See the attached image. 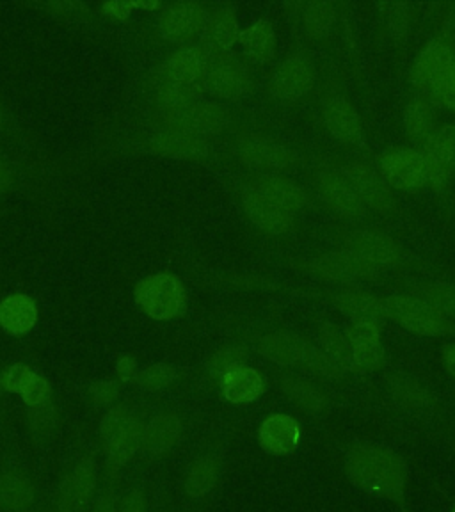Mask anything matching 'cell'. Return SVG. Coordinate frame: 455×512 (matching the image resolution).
Masks as SVG:
<instances>
[{"label":"cell","mask_w":455,"mask_h":512,"mask_svg":"<svg viewBox=\"0 0 455 512\" xmlns=\"http://www.w3.org/2000/svg\"><path fill=\"white\" fill-rule=\"evenodd\" d=\"M345 472L356 488L392 500L406 511L408 463L399 454L388 448L361 445L345 457Z\"/></svg>","instance_id":"6da1fadb"},{"label":"cell","mask_w":455,"mask_h":512,"mask_svg":"<svg viewBox=\"0 0 455 512\" xmlns=\"http://www.w3.org/2000/svg\"><path fill=\"white\" fill-rule=\"evenodd\" d=\"M139 308L153 320H173L187 310V292L184 283L175 274L160 272L139 281L136 287Z\"/></svg>","instance_id":"7a4b0ae2"},{"label":"cell","mask_w":455,"mask_h":512,"mask_svg":"<svg viewBox=\"0 0 455 512\" xmlns=\"http://www.w3.org/2000/svg\"><path fill=\"white\" fill-rule=\"evenodd\" d=\"M383 306L386 319H392L416 335L445 336L454 333V324L418 297H384Z\"/></svg>","instance_id":"3957f363"},{"label":"cell","mask_w":455,"mask_h":512,"mask_svg":"<svg viewBox=\"0 0 455 512\" xmlns=\"http://www.w3.org/2000/svg\"><path fill=\"white\" fill-rule=\"evenodd\" d=\"M143 432V425L127 408H112L100 424V434L109 461L114 466L127 464L143 445Z\"/></svg>","instance_id":"277c9868"},{"label":"cell","mask_w":455,"mask_h":512,"mask_svg":"<svg viewBox=\"0 0 455 512\" xmlns=\"http://www.w3.org/2000/svg\"><path fill=\"white\" fill-rule=\"evenodd\" d=\"M166 125L191 136L205 139L221 134L230 125V112L223 105L207 100H198L180 111L166 114Z\"/></svg>","instance_id":"5b68a950"},{"label":"cell","mask_w":455,"mask_h":512,"mask_svg":"<svg viewBox=\"0 0 455 512\" xmlns=\"http://www.w3.org/2000/svg\"><path fill=\"white\" fill-rule=\"evenodd\" d=\"M203 86L219 100H239L248 93L251 79L239 59L226 54H210Z\"/></svg>","instance_id":"8992f818"},{"label":"cell","mask_w":455,"mask_h":512,"mask_svg":"<svg viewBox=\"0 0 455 512\" xmlns=\"http://www.w3.org/2000/svg\"><path fill=\"white\" fill-rule=\"evenodd\" d=\"M345 251L358 256L374 269H390L400 264L402 249L399 244L376 230H356L345 237Z\"/></svg>","instance_id":"52a82bcc"},{"label":"cell","mask_w":455,"mask_h":512,"mask_svg":"<svg viewBox=\"0 0 455 512\" xmlns=\"http://www.w3.org/2000/svg\"><path fill=\"white\" fill-rule=\"evenodd\" d=\"M315 66L310 57L292 56L278 66L272 75L271 95L280 102H297L312 91Z\"/></svg>","instance_id":"ba28073f"},{"label":"cell","mask_w":455,"mask_h":512,"mask_svg":"<svg viewBox=\"0 0 455 512\" xmlns=\"http://www.w3.org/2000/svg\"><path fill=\"white\" fill-rule=\"evenodd\" d=\"M239 159L253 169L285 171L296 168L299 157L285 144L264 136H251L239 144Z\"/></svg>","instance_id":"9c48e42d"},{"label":"cell","mask_w":455,"mask_h":512,"mask_svg":"<svg viewBox=\"0 0 455 512\" xmlns=\"http://www.w3.org/2000/svg\"><path fill=\"white\" fill-rule=\"evenodd\" d=\"M384 180L395 189L415 191L427 184L424 155L411 148H397L381 159Z\"/></svg>","instance_id":"30bf717a"},{"label":"cell","mask_w":455,"mask_h":512,"mask_svg":"<svg viewBox=\"0 0 455 512\" xmlns=\"http://www.w3.org/2000/svg\"><path fill=\"white\" fill-rule=\"evenodd\" d=\"M308 269L324 280L344 283V285L361 280H372L379 272L349 251L317 256L308 264Z\"/></svg>","instance_id":"8fae6325"},{"label":"cell","mask_w":455,"mask_h":512,"mask_svg":"<svg viewBox=\"0 0 455 512\" xmlns=\"http://www.w3.org/2000/svg\"><path fill=\"white\" fill-rule=\"evenodd\" d=\"M452 66H454L452 50L445 43L432 41L416 59L415 70H413L416 86L432 98L443 84V80L447 79Z\"/></svg>","instance_id":"7c38bea8"},{"label":"cell","mask_w":455,"mask_h":512,"mask_svg":"<svg viewBox=\"0 0 455 512\" xmlns=\"http://www.w3.org/2000/svg\"><path fill=\"white\" fill-rule=\"evenodd\" d=\"M342 175L351 182L365 207L374 208L381 214H388L393 208V196L376 169L361 162H351L342 168Z\"/></svg>","instance_id":"4fadbf2b"},{"label":"cell","mask_w":455,"mask_h":512,"mask_svg":"<svg viewBox=\"0 0 455 512\" xmlns=\"http://www.w3.org/2000/svg\"><path fill=\"white\" fill-rule=\"evenodd\" d=\"M207 11L194 2H176L160 18V34L171 43H184L198 36Z\"/></svg>","instance_id":"5bb4252c"},{"label":"cell","mask_w":455,"mask_h":512,"mask_svg":"<svg viewBox=\"0 0 455 512\" xmlns=\"http://www.w3.org/2000/svg\"><path fill=\"white\" fill-rule=\"evenodd\" d=\"M319 192L322 201L340 216L358 219L367 212V207L361 201L358 192L342 173H322L319 178Z\"/></svg>","instance_id":"9a60e30c"},{"label":"cell","mask_w":455,"mask_h":512,"mask_svg":"<svg viewBox=\"0 0 455 512\" xmlns=\"http://www.w3.org/2000/svg\"><path fill=\"white\" fill-rule=\"evenodd\" d=\"M324 121L331 136L338 141L351 146L363 148L365 146V134L361 125L360 114L354 109V105L342 96L329 98L324 105Z\"/></svg>","instance_id":"2e32d148"},{"label":"cell","mask_w":455,"mask_h":512,"mask_svg":"<svg viewBox=\"0 0 455 512\" xmlns=\"http://www.w3.org/2000/svg\"><path fill=\"white\" fill-rule=\"evenodd\" d=\"M301 441V427L290 415H271L258 429V443L271 456L292 454Z\"/></svg>","instance_id":"e0dca14e"},{"label":"cell","mask_w":455,"mask_h":512,"mask_svg":"<svg viewBox=\"0 0 455 512\" xmlns=\"http://www.w3.org/2000/svg\"><path fill=\"white\" fill-rule=\"evenodd\" d=\"M333 303L354 324H372L376 328H381L386 320L383 299L360 288H344L336 292Z\"/></svg>","instance_id":"ac0fdd59"},{"label":"cell","mask_w":455,"mask_h":512,"mask_svg":"<svg viewBox=\"0 0 455 512\" xmlns=\"http://www.w3.org/2000/svg\"><path fill=\"white\" fill-rule=\"evenodd\" d=\"M242 207L249 219L265 233L283 235L294 226V216L276 207L271 201L265 200L258 192L248 185L242 192Z\"/></svg>","instance_id":"d6986e66"},{"label":"cell","mask_w":455,"mask_h":512,"mask_svg":"<svg viewBox=\"0 0 455 512\" xmlns=\"http://www.w3.org/2000/svg\"><path fill=\"white\" fill-rule=\"evenodd\" d=\"M96 468L91 459L80 461L73 473L64 480L57 512H82L95 491Z\"/></svg>","instance_id":"ffe728a7"},{"label":"cell","mask_w":455,"mask_h":512,"mask_svg":"<svg viewBox=\"0 0 455 512\" xmlns=\"http://www.w3.org/2000/svg\"><path fill=\"white\" fill-rule=\"evenodd\" d=\"M208 59L210 52L198 45L180 48L169 57L168 63L164 66L166 80L185 86H196V82L203 79L207 72Z\"/></svg>","instance_id":"44dd1931"},{"label":"cell","mask_w":455,"mask_h":512,"mask_svg":"<svg viewBox=\"0 0 455 512\" xmlns=\"http://www.w3.org/2000/svg\"><path fill=\"white\" fill-rule=\"evenodd\" d=\"M260 196H264L265 200L271 201L276 207L283 208L288 214H297L299 210H303L306 205V194H304L301 185L296 182L283 178L278 175H264L256 178L251 184Z\"/></svg>","instance_id":"7402d4cb"},{"label":"cell","mask_w":455,"mask_h":512,"mask_svg":"<svg viewBox=\"0 0 455 512\" xmlns=\"http://www.w3.org/2000/svg\"><path fill=\"white\" fill-rule=\"evenodd\" d=\"M201 38L212 54H224L239 40V27L232 8H219L205 16Z\"/></svg>","instance_id":"603a6c76"},{"label":"cell","mask_w":455,"mask_h":512,"mask_svg":"<svg viewBox=\"0 0 455 512\" xmlns=\"http://www.w3.org/2000/svg\"><path fill=\"white\" fill-rule=\"evenodd\" d=\"M345 335L351 344L356 367L363 370L383 367L384 351L379 328L372 324H352Z\"/></svg>","instance_id":"cb8c5ba5"},{"label":"cell","mask_w":455,"mask_h":512,"mask_svg":"<svg viewBox=\"0 0 455 512\" xmlns=\"http://www.w3.org/2000/svg\"><path fill=\"white\" fill-rule=\"evenodd\" d=\"M152 152L169 157V159L200 160L207 157L208 146L205 139L185 134L180 130L166 128L153 137Z\"/></svg>","instance_id":"d4e9b609"},{"label":"cell","mask_w":455,"mask_h":512,"mask_svg":"<svg viewBox=\"0 0 455 512\" xmlns=\"http://www.w3.org/2000/svg\"><path fill=\"white\" fill-rule=\"evenodd\" d=\"M38 320V306L25 294H13L0 303V328L8 335L29 333Z\"/></svg>","instance_id":"484cf974"},{"label":"cell","mask_w":455,"mask_h":512,"mask_svg":"<svg viewBox=\"0 0 455 512\" xmlns=\"http://www.w3.org/2000/svg\"><path fill=\"white\" fill-rule=\"evenodd\" d=\"M221 388H223L224 399L228 402L249 404L260 399V395L264 393V377L260 376L255 368L242 365L224 374L221 379Z\"/></svg>","instance_id":"4316f807"},{"label":"cell","mask_w":455,"mask_h":512,"mask_svg":"<svg viewBox=\"0 0 455 512\" xmlns=\"http://www.w3.org/2000/svg\"><path fill=\"white\" fill-rule=\"evenodd\" d=\"M182 436V422L178 416L171 413L155 416L150 424L144 427L143 447L153 454L160 456L175 447Z\"/></svg>","instance_id":"83f0119b"},{"label":"cell","mask_w":455,"mask_h":512,"mask_svg":"<svg viewBox=\"0 0 455 512\" xmlns=\"http://www.w3.org/2000/svg\"><path fill=\"white\" fill-rule=\"evenodd\" d=\"M304 347H306V342L303 338H299L294 333L281 331V333L264 336L258 344V352L272 363L290 367V365L301 363Z\"/></svg>","instance_id":"f1b7e54d"},{"label":"cell","mask_w":455,"mask_h":512,"mask_svg":"<svg viewBox=\"0 0 455 512\" xmlns=\"http://www.w3.org/2000/svg\"><path fill=\"white\" fill-rule=\"evenodd\" d=\"M239 41L244 52L258 61H271L276 54V45H278L276 32L265 20H260L246 31L240 32Z\"/></svg>","instance_id":"f546056e"},{"label":"cell","mask_w":455,"mask_h":512,"mask_svg":"<svg viewBox=\"0 0 455 512\" xmlns=\"http://www.w3.org/2000/svg\"><path fill=\"white\" fill-rule=\"evenodd\" d=\"M320 351L328 356L340 370H356V361L347 335L333 324H324L319 329Z\"/></svg>","instance_id":"4dcf8cb0"},{"label":"cell","mask_w":455,"mask_h":512,"mask_svg":"<svg viewBox=\"0 0 455 512\" xmlns=\"http://www.w3.org/2000/svg\"><path fill=\"white\" fill-rule=\"evenodd\" d=\"M404 125H406V132L411 139L415 141H422L427 143L431 139L432 134L436 132L434 125H436V116H434V109L432 105L424 100V98H416L411 104L406 107V114H404Z\"/></svg>","instance_id":"1f68e13d"},{"label":"cell","mask_w":455,"mask_h":512,"mask_svg":"<svg viewBox=\"0 0 455 512\" xmlns=\"http://www.w3.org/2000/svg\"><path fill=\"white\" fill-rule=\"evenodd\" d=\"M34 502V489L31 482L16 475L6 473L0 477V505L11 511H24Z\"/></svg>","instance_id":"d6a6232c"},{"label":"cell","mask_w":455,"mask_h":512,"mask_svg":"<svg viewBox=\"0 0 455 512\" xmlns=\"http://www.w3.org/2000/svg\"><path fill=\"white\" fill-rule=\"evenodd\" d=\"M281 388L299 408L306 409L310 413H322L328 406L326 395L320 392L317 386L299 377H285L281 381Z\"/></svg>","instance_id":"836d02e7"},{"label":"cell","mask_w":455,"mask_h":512,"mask_svg":"<svg viewBox=\"0 0 455 512\" xmlns=\"http://www.w3.org/2000/svg\"><path fill=\"white\" fill-rule=\"evenodd\" d=\"M219 477V463L216 457L205 456L192 464L189 475L185 479V491L192 498H201L207 495L210 489L216 486Z\"/></svg>","instance_id":"e575fe53"},{"label":"cell","mask_w":455,"mask_h":512,"mask_svg":"<svg viewBox=\"0 0 455 512\" xmlns=\"http://www.w3.org/2000/svg\"><path fill=\"white\" fill-rule=\"evenodd\" d=\"M201 100L200 89L196 86H185V84H176L171 80L162 82L159 88V104L164 112L180 111L187 105L194 104Z\"/></svg>","instance_id":"d590c367"},{"label":"cell","mask_w":455,"mask_h":512,"mask_svg":"<svg viewBox=\"0 0 455 512\" xmlns=\"http://www.w3.org/2000/svg\"><path fill=\"white\" fill-rule=\"evenodd\" d=\"M335 24V11L328 2H312L304 9V27L313 40H324Z\"/></svg>","instance_id":"8d00e7d4"},{"label":"cell","mask_w":455,"mask_h":512,"mask_svg":"<svg viewBox=\"0 0 455 512\" xmlns=\"http://www.w3.org/2000/svg\"><path fill=\"white\" fill-rule=\"evenodd\" d=\"M425 153L440 160L450 173L455 171V125L436 130L431 139L425 143Z\"/></svg>","instance_id":"74e56055"},{"label":"cell","mask_w":455,"mask_h":512,"mask_svg":"<svg viewBox=\"0 0 455 512\" xmlns=\"http://www.w3.org/2000/svg\"><path fill=\"white\" fill-rule=\"evenodd\" d=\"M418 299H422L448 320L455 319V285H448V283L427 285L418 292Z\"/></svg>","instance_id":"f35d334b"},{"label":"cell","mask_w":455,"mask_h":512,"mask_svg":"<svg viewBox=\"0 0 455 512\" xmlns=\"http://www.w3.org/2000/svg\"><path fill=\"white\" fill-rule=\"evenodd\" d=\"M301 367L306 368L313 376L322 377V379H336L342 374V370L336 367L333 361L329 360L319 347L308 344L304 347L303 358H301Z\"/></svg>","instance_id":"ab89813d"},{"label":"cell","mask_w":455,"mask_h":512,"mask_svg":"<svg viewBox=\"0 0 455 512\" xmlns=\"http://www.w3.org/2000/svg\"><path fill=\"white\" fill-rule=\"evenodd\" d=\"M176 379V370L166 363H157L137 372L136 383L146 390H162Z\"/></svg>","instance_id":"60d3db41"},{"label":"cell","mask_w":455,"mask_h":512,"mask_svg":"<svg viewBox=\"0 0 455 512\" xmlns=\"http://www.w3.org/2000/svg\"><path fill=\"white\" fill-rule=\"evenodd\" d=\"M246 358L248 356L242 347H224L223 351L217 352L214 360L210 363V372H212V376L221 381L224 374H228L233 368L246 365Z\"/></svg>","instance_id":"b9f144b4"},{"label":"cell","mask_w":455,"mask_h":512,"mask_svg":"<svg viewBox=\"0 0 455 512\" xmlns=\"http://www.w3.org/2000/svg\"><path fill=\"white\" fill-rule=\"evenodd\" d=\"M34 376H36V372H34L31 367H27L24 363H16V365L6 370V374L0 379V384H2L8 392L22 395Z\"/></svg>","instance_id":"7bdbcfd3"},{"label":"cell","mask_w":455,"mask_h":512,"mask_svg":"<svg viewBox=\"0 0 455 512\" xmlns=\"http://www.w3.org/2000/svg\"><path fill=\"white\" fill-rule=\"evenodd\" d=\"M50 384L47 383V379H43L40 374L32 377L31 383L25 388V392L22 393V399H24L27 406L31 408H40L43 406L48 399H50Z\"/></svg>","instance_id":"ee69618b"},{"label":"cell","mask_w":455,"mask_h":512,"mask_svg":"<svg viewBox=\"0 0 455 512\" xmlns=\"http://www.w3.org/2000/svg\"><path fill=\"white\" fill-rule=\"evenodd\" d=\"M425 162V178L427 184H431L434 189L441 191L447 185L448 178H450V171H448L440 160L434 159L429 153H422Z\"/></svg>","instance_id":"f6af8a7d"},{"label":"cell","mask_w":455,"mask_h":512,"mask_svg":"<svg viewBox=\"0 0 455 512\" xmlns=\"http://www.w3.org/2000/svg\"><path fill=\"white\" fill-rule=\"evenodd\" d=\"M432 100L436 104L443 105V107H450L455 109V61L452 70L448 73L447 79L443 80L438 91L432 96Z\"/></svg>","instance_id":"bcb514c9"},{"label":"cell","mask_w":455,"mask_h":512,"mask_svg":"<svg viewBox=\"0 0 455 512\" xmlns=\"http://www.w3.org/2000/svg\"><path fill=\"white\" fill-rule=\"evenodd\" d=\"M91 395L98 406H111L114 400L120 395V388L114 381H102V383L93 384Z\"/></svg>","instance_id":"7dc6e473"},{"label":"cell","mask_w":455,"mask_h":512,"mask_svg":"<svg viewBox=\"0 0 455 512\" xmlns=\"http://www.w3.org/2000/svg\"><path fill=\"white\" fill-rule=\"evenodd\" d=\"M136 8V2H107L104 4V13L114 20H127L132 9Z\"/></svg>","instance_id":"c3c4849f"},{"label":"cell","mask_w":455,"mask_h":512,"mask_svg":"<svg viewBox=\"0 0 455 512\" xmlns=\"http://www.w3.org/2000/svg\"><path fill=\"white\" fill-rule=\"evenodd\" d=\"M120 512H146V500L141 491H130L120 505Z\"/></svg>","instance_id":"681fc988"},{"label":"cell","mask_w":455,"mask_h":512,"mask_svg":"<svg viewBox=\"0 0 455 512\" xmlns=\"http://www.w3.org/2000/svg\"><path fill=\"white\" fill-rule=\"evenodd\" d=\"M116 372L120 376L121 381H132L137 376V363L132 356H123L118 365H116Z\"/></svg>","instance_id":"f907efd6"},{"label":"cell","mask_w":455,"mask_h":512,"mask_svg":"<svg viewBox=\"0 0 455 512\" xmlns=\"http://www.w3.org/2000/svg\"><path fill=\"white\" fill-rule=\"evenodd\" d=\"M408 9L400 6V13H393L392 15V32L408 31Z\"/></svg>","instance_id":"816d5d0a"},{"label":"cell","mask_w":455,"mask_h":512,"mask_svg":"<svg viewBox=\"0 0 455 512\" xmlns=\"http://www.w3.org/2000/svg\"><path fill=\"white\" fill-rule=\"evenodd\" d=\"M443 363H445L448 374H452V376L455 377V342L445 347V351H443Z\"/></svg>","instance_id":"f5cc1de1"},{"label":"cell","mask_w":455,"mask_h":512,"mask_svg":"<svg viewBox=\"0 0 455 512\" xmlns=\"http://www.w3.org/2000/svg\"><path fill=\"white\" fill-rule=\"evenodd\" d=\"M11 171L6 166L0 164V191H6L9 185H11Z\"/></svg>","instance_id":"db71d44e"},{"label":"cell","mask_w":455,"mask_h":512,"mask_svg":"<svg viewBox=\"0 0 455 512\" xmlns=\"http://www.w3.org/2000/svg\"><path fill=\"white\" fill-rule=\"evenodd\" d=\"M95 512H114V504H112L111 496H104V498L96 504Z\"/></svg>","instance_id":"11a10c76"},{"label":"cell","mask_w":455,"mask_h":512,"mask_svg":"<svg viewBox=\"0 0 455 512\" xmlns=\"http://www.w3.org/2000/svg\"><path fill=\"white\" fill-rule=\"evenodd\" d=\"M4 120V111H2V107H0V123Z\"/></svg>","instance_id":"9f6ffc18"},{"label":"cell","mask_w":455,"mask_h":512,"mask_svg":"<svg viewBox=\"0 0 455 512\" xmlns=\"http://www.w3.org/2000/svg\"><path fill=\"white\" fill-rule=\"evenodd\" d=\"M13 512H29V511H25V509H24V511H13Z\"/></svg>","instance_id":"6f0895ef"},{"label":"cell","mask_w":455,"mask_h":512,"mask_svg":"<svg viewBox=\"0 0 455 512\" xmlns=\"http://www.w3.org/2000/svg\"><path fill=\"white\" fill-rule=\"evenodd\" d=\"M452 512H455V507H454V509H452Z\"/></svg>","instance_id":"680465c9"}]
</instances>
